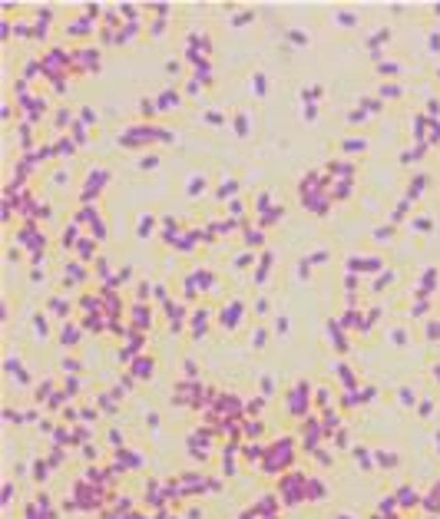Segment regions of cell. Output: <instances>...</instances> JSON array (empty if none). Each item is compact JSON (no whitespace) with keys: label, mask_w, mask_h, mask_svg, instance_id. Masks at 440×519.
<instances>
[{"label":"cell","mask_w":440,"mask_h":519,"mask_svg":"<svg viewBox=\"0 0 440 519\" xmlns=\"http://www.w3.org/2000/svg\"><path fill=\"white\" fill-rule=\"evenodd\" d=\"M156 139H163V142H172V132H165V129H156V126H129L123 136H119V142L123 146H146V142H156Z\"/></svg>","instance_id":"1"},{"label":"cell","mask_w":440,"mask_h":519,"mask_svg":"<svg viewBox=\"0 0 440 519\" xmlns=\"http://www.w3.org/2000/svg\"><path fill=\"white\" fill-rule=\"evenodd\" d=\"M110 179H113V175H110V169H93L90 175L83 179V195H80V199H83V205H93L90 199H96L103 186H110Z\"/></svg>","instance_id":"2"},{"label":"cell","mask_w":440,"mask_h":519,"mask_svg":"<svg viewBox=\"0 0 440 519\" xmlns=\"http://www.w3.org/2000/svg\"><path fill=\"white\" fill-rule=\"evenodd\" d=\"M427 186H430V175H427V172H417V175H414V182H410V189H407V202H414V199H417Z\"/></svg>","instance_id":"3"},{"label":"cell","mask_w":440,"mask_h":519,"mask_svg":"<svg viewBox=\"0 0 440 519\" xmlns=\"http://www.w3.org/2000/svg\"><path fill=\"white\" fill-rule=\"evenodd\" d=\"M176 103H179V93L176 90H165L163 96H156V110H172Z\"/></svg>","instance_id":"4"},{"label":"cell","mask_w":440,"mask_h":519,"mask_svg":"<svg viewBox=\"0 0 440 519\" xmlns=\"http://www.w3.org/2000/svg\"><path fill=\"white\" fill-rule=\"evenodd\" d=\"M367 142L364 139H341V152H348V156H358V152H364Z\"/></svg>","instance_id":"5"},{"label":"cell","mask_w":440,"mask_h":519,"mask_svg":"<svg viewBox=\"0 0 440 519\" xmlns=\"http://www.w3.org/2000/svg\"><path fill=\"white\" fill-rule=\"evenodd\" d=\"M427 149H430V142H417L410 152H401V162H414V159H421V156H427Z\"/></svg>","instance_id":"6"},{"label":"cell","mask_w":440,"mask_h":519,"mask_svg":"<svg viewBox=\"0 0 440 519\" xmlns=\"http://www.w3.org/2000/svg\"><path fill=\"white\" fill-rule=\"evenodd\" d=\"M377 93L384 96V99H401V96H404V86H401V83H384Z\"/></svg>","instance_id":"7"},{"label":"cell","mask_w":440,"mask_h":519,"mask_svg":"<svg viewBox=\"0 0 440 519\" xmlns=\"http://www.w3.org/2000/svg\"><path fill=\"white\" fill-rule=\"evenodd\" d=\"M232 129H235V136H248V116L245 112H235L232 116Z\"/></svg>","instance_id":"8"},{"label":"cell","mask_w":440,"mask_h":519,"mask_svg":"<svg viewBox=\"0 0 440 519\" xmlns=\"http://www.w3.org/2000/svg\"><path fill=\"white\" fill-rule=\"evenodd\" d=\"M255 208L261 212V215H265L268 208H275V202H272V192H268V189H265V192H258V199H255Z\"/></svg>","instance_id":"9"},{"label":"cell","mask_w":440,"mask_h":519,"mask_svg":"<svg viewBox=\"0 0 440 519\" xmlns=\"http://www.w3.org/2000/svg\"><path fill=\"white\" fill-rule=\"evenodd\" d=\"M252 90H255L258 99H265V93H268V79H265L261 73H255V76H252Z\"/></svg>","instance_id":"10"},{"label":"cell","mask_w":440,"mask_h":519,"mask_svg":"<svg viewBox=\"0 0 440 519\" xmlns=\"http://www.w3.org/2000/svg\"><path fill=\"white\" fill-rule=\"evenodd\" d=\"M410 228H414V232H424V235H427V232H434V219H427V215H417V219L410 222Z\"/></svg>","instance_id":"11"},{"label":"cell","mask_w":440,"mask_h":519,"mask_svg":"<svg viewBox=\"0 0 440 519\" xmlns=\"http://www.w3.org/2000/svg\"><path fill=\"white\" fill-rule=\"evenodd\" d=\"M70 37H90V20H73L70 23Z\"/></svg>","instance_id":"12"},{"label":"cell","mask_w":440,"mask_h":519,"mask_svg":"<svg viewBox=\"0 0 440 519\" xmlns=\"http://www.w3.org/2000/svg\"><path fill=\"white\" fill-rule=\"evenodd\" d=\"M278 219H281V205H275V208H268V212H265V215H261V228H268V225H275Z\"/></svg>","instance_id":"13"},{"label":"cell","mask_w":440,"mask_h":519,"mask_svg":"<svg viewBox=\"0 0 440 519\" xmlns=\"http://www.w3.org/2000/svg\"><path fill=\"white\" fill-rule=\"evenodd\" d=\"M288 43H294V47H308V33L298 30V27H292V30H288Z\"/></svg>","instance_id":"14"},{"label":"cell","mask_w":440,"mask_h":519,"mask_svg":"<svg viewBox=\"0 0 440 519\" xmlns=\"http://www.w3.org/2000/svg\"><path fill=\"white\" fill-rule=\"evenodd\" d=\"M387 37H391V30H387V27H381V30H374V33L367 37V50H371V47H381V40H387Z\"/></svg>","instance_id":"15"},{"label":"cell","mask_w":440,"mask_h":519,"mask_svg":"<svg viewBox=\"0 0 440 519\" xmlns=\"http://www.w3.org/2000/svg\"><path fill=\"white\" fill-rule=\"evenodd\" d=\"M152 228H156V215H143L139 219V238H146Z\"/></svg>","instance_id":"16"},{"label":"cell","mask_w":440,"mask_h":519,"mask_svg":"<svg viewBox=\"0 0 440 519\" xmlns=\"http://www.w3.org/2000/svg\"><path fill=\"white\" fill-rule=\"evenodd\" d=\"M321 96H325V86H308V90L301 93V99H305V103H318Z\"/></svg>","instance_id":"17"},{"label":"cell","mask_w":440,"mask_h":519,"mask_svg":"<svg viewBox=\"0 0 440 519\" xmlns=\"http://www.w3.org/2000/svg\"><path fill=\"white\" fill-rule=\"evenodd\" d=\"M351 195V182H338L334 186V195H331V202H341V199H348Z\"/></svg>","instance_id":"18"},{"label":"cell","mask_w":440,"mask_h":519,"mask_svg":"<svg viewBox=\"0 0 440 519\" xmlns=\"http://www.w3.org/2000/svg\"><path fill=\"white\" fill-rule=\"evenodd\" d=\"M401 63H381V66H377V73L381 76H401Z\"/></svg>","instance_id":"19"},{"label":"cell","mask_w":440,"mask_h":519,"mask_svg":"<svg viewBox=\"0 0 440 519\" xmlns=\"http://www.w3.org/2000/svg\"><path fill=\"white\" fill-rule=\"evenodd\" d=\"M202 119H205L209 126H222V123H225V116H222L219 110H209V112H205V116H202Z\"/></svg>","instance_id":"20"},{"label":"cell","mask_w":440,"mask_h":519,"mask_svg":"<svg viewBox=\"0 0 440 519\" xmlns=\"http://www.w3.org/2000/svg\"><path fill=\"white\" fill-rule=\"evenodd\" d=\"M70 152H73V142H70V139H60V142L53 146V156H70Z\"/></svg>","instance_id":"21"},{"label":"cell","mask_w":440,"mask_h":519,"mask_svg":"<svg viewBox=\"0 0 440 519\" xmlns=\"http://www.w3.org/2000/svg\"><path fill=\"white\" fill-rule=\"evenodd\" d=\"M252 17H255L252 10H242V14H235V17H232V27H245V23H252Z\"/></svg>","instance_id":"22"},{"label":"cell","mask_w":440,"mask_h":519,"mask_svg":"<svg viewBox=\"0 0 440 519\" xmlns=\"http://www.w3.org/2000/svg\"><path fill=\"white\" fill-rule=\"evenodd\" d=\"M338 23H341V27H354V23H358V14H351V10H341V14H338Z\"/></svg>","instance_id":"23"},{"label":"cell","mask_w":440,"mask_h":519,"mask_svg":"<svg viewBox=\"0 0 440 519\" xmlns=\"http://www.w3.org/2000/svg\"><path fill=\"white\" fill-rule=\"evenodd\" d=\"M407 208H410V202L404 199V202L397 205V208H394V215H391V219H394V222H404V215H407Z\"/></svg>","instance_id":"24"},{"label":"cell","mask_w":440,"mask_h":519,"mask_svg":"<svg viewBox=\"0 0 440 519\" xmlns=\"http://www.w3.org/2000/svg\"><path fill=\"white\" fill-rule=\"evenodd\" d=\"M202 189H205V179H202V175H196V179L189 182V195H199Z\"/></svg>","instance_id":"25"},{"label":"cell","mask_w":440,"mask_h":519,"mask_svg":"<svg viewBox=\"0 0 440 519\" xmlns=\"http://www.w3.org/2000/svg\"><path fill=\"white\" fill-rule=\"evenodd\" d=\"M235 189H239V182H225V186H222L219 192H215V195H219V199H228V195H232Z\"/></svg>","instance_id":"26"},{"label":"cell","mask_w":440,"mask_h":519,"mask_svg":"<svg viewBox=\"0 0 440 519\" xmlns=\"http://www.w3.org/2000/svg\"><path fill=\"white\" fill-rule=\"evenodd\" d=\"M73 139L80 142V146L86 142V129H83V123H76V126H73Z\"/></svg>","instance_id":"27"},{"label":"cell","mask_w":440,"mask_h":519,"mask_svg":"<svg viewBox=\"0 0 440 519\" xmlns=\"http://www.w3.org/2000/svg\"><path fill=\"white\" fill-rule=\"evenodd\" d=\"M159 166V156H146V159H139V169H152Z\"/></svg>","instance_id":"28"},{"label":"cell","mask_w":440,"mask_h":519,"mask_svg":"<svg viewBox=\"0 0 440 519\" xmlns=\"http://www.w3.org/2000/svg\"><path fill=\"white\" fill-rule=\"evenodd\" d=\"M228 212H232V215H242V212H245L242 199H232V202H228Z\"/></svg>","instance_id":"29"},{"label":"cell","mask_w":440,"mask_h":519,"mask_svg":"<svg viewBox=\"0 0 440 519\" xmlns=\"http://www.w3.org/2000/svg\"><path fill=\"white\" fill-rule=\"evenodd\" d=\"M430 53H440V33H430V43H427Z\"/></svg>","instance_id":"30"},{"label":"cell","mask_w":440,"mask_h":519,"mask_svg":"<svg viewBox=\"0 0 440 519\" xmlns=\"http://www.w3.org/2000/svg\"><path fill=\"white\" fill-rule=\"evenodd\" d=\"M440 139V119H430V142Z\"/></svg>","instance_id":"31"},{"label":"cell","mask_w":440,"mask_h":519,"mask_svg":"<svg viewBox=\"0 0 440 519\" xmlns=\"http://www.w3.org/2000/svg\"><path fill=\"white\" fill-rule=\"evenodd\" d=\"M374 235H377V238H391V235H394V225H381Z\"/></svg>","instance_id":"32"},{"label":"cell","mask_w":440,"mask_h":519,"mask_svg":"<svg viewBox=\"0 0 440 519\" xmlns=\"http://www.w3.org/2000/svg\"><path fill=\"white\" fill-rule=\"evenodd\" d=\"M70 123V112L66 110H56V126H66Z\"/></svg>","instance_id":"33"},{"label":"cell","mask_w":440,"mask_h":519,"mask_svg":"<svg viewBox=\"0 0 440 519\" xmlns=\"http://www.w3.org/2000/svg\"><path fill=\"white\" fill-rule=\"evenodd\" d=\"M268 265H272V255H268V252H265V258H261V265H258V278H261V275H265V271H268Z\"/></svg>","instance_id":"34"},{"label":"cell","mask_w":440,"mask_h":519,"mask_svg":"<svg viewBox=\"0 0 440 519\" xmlns=\"http://www.w3.org/2000/svg\"><path fill=\"white\" fill-rule=\"evenodd\" d=\"M80 119H83V126H90L96 116H93V110H80Z\"/></svg>","instance_id":"35"},{"label":"cell","mask_w":440,"mask_h":519,"mask_svg":"<svg viewBox=\"0 0 440 519\" xmlns=\"http://www.w3.org/2000/svg\"><path fill=\"white\" fill-rule=\"evenodd\" d=\"M165 73H172V76L179 73V60H169V66H165Z\"/></svg>","instance_id":"36"},{"label":"cell","mask_w":440,"mask_h":519,"mask_svg":"<svg viewBox=\"0 0 440 519\" xmlns=\"http://www.w3.org/2000/svg\"><path fill=\"white\" fill-rule=\"evenodd\" d=\"M348 119H351V123H361V119H364V110H354Z\"/></svg>","instance_id":"37"}]
</instances>
